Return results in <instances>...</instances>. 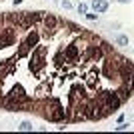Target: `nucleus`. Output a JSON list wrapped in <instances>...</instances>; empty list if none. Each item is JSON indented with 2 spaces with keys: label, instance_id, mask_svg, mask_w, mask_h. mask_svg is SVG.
Instances as JSON below:
<instances>
[{
  "label": "nucleus",
  "instance_id": "nucleus-1",
  "mask_svg": "<svg viewBox=\"0 0 134 134\" xmlns=\"http://www.w3.org/2000/svg\"><path fill=\"white\" fill-rule=\"evenodd\" d=\"M4 100H14V102H18V104H22L24 108L30 104V98H28V94L24 92V88L20 86V84H16V86H12L10 88V92L4 96Z\"/></svg>",
  "mask_w": 134,
  "mask_h": 134
},
{
  "label": "nucleus",
  "instance_id": "nucleus-2",
  "mask_svg": "<svg viewBox=\"0 0 134 134\" xmlns=\"http://www.w3.org/2000/svg\"><path fill=\"white\" fill-rule=\"evenodd\" d=\"M46 52H48V46H38V48L32 52L30 70H32L34 74H38V72H40V68L44 66V56H46Z\"/></svg>",
  "mask_w": 134,
  "mask_h": 134
},
{
  "label": "nucleus",
  "instance_id": "nucleus-3",
  "mask_svg": "<svg viewBox=\"0 0 134 134\" xmlns=\"http://www.w3.org/2000/svg\"><path fill=\"white\" fill-rule=\"evenodd\" d=\"M104 112H110V110H118L120 108V104H122V100H120V96L116 94V92H106L104 94Z\"/></svg>",
  "mask_w": 134,
  "mask_h": 134
},
{
  "label": "nucleus",
  "instance_id": "nucleus-4",
  "mask_svg": "<svg viewBox=\"0 0 134 134\" xmlns=\"http://www.w3.org/2000/svg\"><path fill=\"white\" fill-rule=\"evenodd\" d=\"M14 72V60H2L0 62V80Z\"/></svg>",
  "mask_w": 134,
  "mask_h": 134
},
{
  "label": "nucleus",
  "instance_id": "nucleus-5",
  "mask_svg": "<svg viewBox=\"0 0 134 134\" xmlns=\"http://www.w3.org/2000/svg\"><path fill=\"white\" fill-rule=\"evenodd\" d=\"M64 58L70 60V62H74L76 58H78V48H76V44H70V46L64 48Z\"/></svg>",
  "mask_w": 134,
  "mask_h": 134
},
{
  "label": "nucleus",
  "instance_id": "nucleus-6",
  "mask_svg": "<svg viewBox=\"0 0 134 134\" xmlns=\"http://www.w3.org/2000/svg\"><path fill=\"white\" fill-rule=\"evenodd\" d=\"M86 56L92 58V60H100V58H102V48H100V46H96V44H90Z\"/></svg>",
  "mask_w": 134,
  "mask_h": 134
},
{
  "label": "nucleus",
  "instance_id": "nucleus-7",
  "mask_svg": "<svg viewBox=\"0 0 134 134\" xmlns=\"http://www.w3.org/2000/svg\"><path fill=\"white\" fill-rule=\"evenodd\" d=\"M30 48H32V46L28 44L26 40H24L22 44L18 46V52H16V58H24V56H28V52H30Z\"/></svg>",
  "mask_w": 134,
  "mask_h": 134
},
{
  "label": "nucleus",
  "instance_id": "nucleus-8",
  "mask_svg": "<svg viewBox=\"0 0 134 134\" xmlns=\"http://www.w3.org/2000/svg\"><path fill=\"white\" fill-rule=\"evenodd\" d=\"M44 24H46V30H52V28H56V24H58V18H56L54 14H46Z\"/></svg>",
  "mask_w": 134,
  "mask_h": 134
},
{
  "label": "nucleus",
  "instance_id": "nucleus-9",
  "mask_svg": "<svg viewBox=\"0 0 134 134\" xmlns=\"http://www.w3.org/2000/svg\"><path fill=\"white\" fill-rule=\"evenodd\" d=\"M92 8H94V12H106L108 2L106 0H94V2H92Z\"/></svg>",
  "mask_w": 134,
  "mask_h": 134
},
{
  "label": "nucleus",
  "instance_id": "nucleus-10",
  "mask_svg": "<svg viewBox=\"0 0 134 134\" xmlns=\"http://www.w3.org/2000/svg\"><path fill=\"white\" fill-rule=\"evenodd\" d=\"M38 40H40V34L36 32V30H32V32L26 36V42H28L30 46H36V44H38Z\"/></svg>",
  "mask_w": 134,
  "mask_h": 134
},
{
  "label": "nucleus",
  "instance_id": "nucleus-11",
  "mask_svg": "<svg viewBox=\"0 0 134 134\" xmlns=\"http://www.w3.org/2000/svg\"><path fill=\"white\" fill-rule=\"evenodd\" d=\"M18 130H20V132H30V130H32V124L30 122H20Z\"/></svg>",
  "mask_w": 134,
  "mask_h": 134
},
{
  "label": "nucleus",
  "instance_id": "nucleus-12",
  "mask_svg": "<svg viewBox=\"0 0 134 134\" xmlns=\"http://www.w3.org/2000/svg\"><path fill=\"white\" fill-rule=\"evenodd\" d=\"M116 42H118V44H122V46H126V44H128V36H124V34H122V36H118V38H116Z\"/></svg>",
  "mask_w": 134,
  "mask_h": 134
},
{
  "label": "nucleus",
  "instance_id": "nucleus-13",
  "mask_svg": "<svg viewBox=\"0 0 134 134\" xmlns=\"http://www.w3.org/2000/svg\"><path fill=\"white\" fill-rule=\"evenodd\" d=\"M78 12H80V14H86V12H88V6L84 4V2H80V4H78Z\"/></svg>",
  "mask_w": 134,
  "mask_h": 134
},
{
  "label": "nucleus",
  "instance_id": "nucleus-14",
  "mask_svg": "<svg viewBox=\"0 0 134 134\" xmlns=\"http://www.w3.org/2000/svg\"><path fill=\"white\" fill-rule=\"evenodd\" d=\"M86 18L88 20H96V12H86Z\"/></svg>",
  "mask_w": 134,
  "mask_h": 134
},
{
  "label": "nucleus",
  "instance_id": "nucleus-15",
  "mask_svg": "<svg viewBox=\"0 0 134 134\" xmlns=\"http://www.w3.org/2000/svg\"><path fill=\"white\" fill-rule=\"evenodd\" d=\"M128 128V124H124V122H120V126H116V130H126Z\"/></svg>",
  "mask_w": 134,
  "mask_h": 134
},
{
  "label": "nucleus",
  "instance_id": "nucleus-16",
  "mask_svg": "<svg viewBox=\"0 0 134 134\" xmlns=\"http://www.w3.org/2000/svg\"><path fill=\"white\" fill-rule=\"evenodd\" d=\"M62 6H64V8H66V10H68V8H70V6H72V4H70L68 0H64V2H62Z\"/></svg>",
  "mask_w": 134,
  "mask_h": 134
},
{
  "label": "nucleus",
  "instance_id": "nucleus-17",
  "mask_svg": "<svg viewBox=\"0 0 134 134\" xmlns=\"http://www.w3.org/2000/svg\"><path fill=\"white\" fill-rule=\"evenodd\" d=\"M118 2H122V4H124V2H130V0H118Z\"/></svg>",
  "mask_w": 134,
  "mask_h": 134
}]
</instances>
